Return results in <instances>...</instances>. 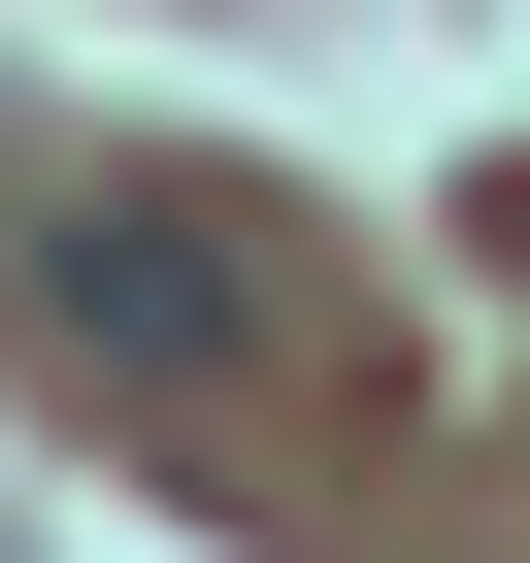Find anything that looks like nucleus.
Here are the masks:
<instances>
[{"instance_id":"f257e3e1","label":"nucleus","mask_w":530,"mask_h":563,"mask_svg":"<svg viewBox=\"0 0 530 563\" xmlns=\"http://www.w3.org/2000/svg\"><path fill=\"white\" fill-rule=\"evenodd\" d=\"M34 332L133 365V398H199V365H232V199H67V232H34Z\"/></svg>"}]
</instances>
